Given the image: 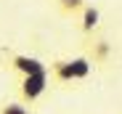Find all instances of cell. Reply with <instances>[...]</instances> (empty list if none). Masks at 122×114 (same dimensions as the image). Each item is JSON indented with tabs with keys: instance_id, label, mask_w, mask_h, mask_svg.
<instances>
[{
	"instance_id": "obj_1",
	"label": "cell",
	"mask_w": 122,
	"mask_h": 114,
	"mask_svg": "<svg viewBox=\"0 0 122 114\" xmlns=\"http://www.w3.org/2000/svg\"><path fill=\"white\" fill-rule=\"evenodd\" d=\"M48 74H51V72H37V74H27V77H21L19 96H21V101H24L27 106H32V104L45 93V88H48Z\"/></svg>"
},
{
	"instance_id": "obj_2",
	"label": "cell",
	"mask_w": 122,
	"mask_h": 114,
	"mask_svg": "<svg viewBox=\"0 0 122 114\" xmlns=\"http://www.w3.org/2000/svg\"><path fill=\"white\" fill-rule=\"evenodd\" d=\"M48 72H51V80L58 82V85H72V82H77L72 59H53L51 66H48Z\"/></svg>"
},
{
	"instance_id": "obj_3",
	"label": "cell",
	"mask_w": 122,
	"mask_h": 114,
	"mask_svg": "<svg viewBox=\"0 0 122 114\" xmlns=\"http://www.w3.org/2000/svg\"><path fill=\"white\" fill-rule=\"evenodd\" d=\"M8 64H11L13 72L21 74V77H27V74H37V72H48V66H45L43 61L32 59V56H11Z\"/></svg>"
},
{
	"instance_id": "obj_4",
	"label": "cell",
	"mask_w": 122,
	"mask_h": 114,
	"mask_svg": "<svg viewBox=\"0 0 122 114\" xmlns=\"http://www.w3.org/2000/svg\"><path fill=\"white\" fill-rule=\"evenodd\" d=\"M98 24H101V11L96 5H88L80 11V32H82L85 37H93L98 32Z\"/></svg>"
},
{
	"instance_id": "obj_5",
	"label": "cell",
	"mask_w": 122,
	"mask_h": 114,
	"mask_svg": "<svg viewBox=\"0 0 122 114\" xmlns=\"http://www.w3.org/2000/svg\"><path fill=\"white\" fill-rule=\"evenodd\" d=\"M109 53H112V45L104 40V37H93V40H90V56H88V59H90L93 64L109 61Z\"/></svg>"
},
{
	"instance_id": "obj_6",
	"label": "cell",
	"mask_w": 122,
	"mask_h": 114,
	"mask_svg": "<svg viewBox=\"0 0 122 114\" xmlns=\"http://www.w3.org/2000/svg\"><path fill=\"white\" fill-rule=\"evenodd\" d=\"M56 5L64 16H80V11L85 8V0H56Z\"/></svg>"
},
{
	"instance_id": "obj_7",
	"label": "cell",
	"mask_w": 122,
	"mask_h": 114,
	"mask_svg": "<svg viewBox=\"0 0 122 114\" xmlns=\"http://www.w3.org/2000/svg\"><path fill=\"white\" fill-rule=\"evenodd\" d=\"M72 66H74V77H77V82H80V80H85L88 74H90L93 61L88 59V56H80V59H72Z\"/></svg>"
},
{
	"instance_id": "obj_8",
	"label": "cell",
	"mask_w": 122,
	"mask_h": 114,
	"mask_svg": "<svg viewBox=\"0 0 122 114\" xmlns=\"http://www.w3.org/2000/svg\"><path fill=\"white\" fill-rule=\"evenodd\" d=\"M0 114H32L24 101H5L0 104Z\"/></svg>"
}]
</instances>
